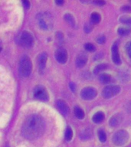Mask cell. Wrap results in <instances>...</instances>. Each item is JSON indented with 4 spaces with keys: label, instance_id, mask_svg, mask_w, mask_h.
<instances>
[{
    "label": "cell",
    "instance_id": "6da1fadb",
    "mask_svg": "<svg viewBox=\"0 0 131 147\" xmlns=\"http://www.w3.org/2000/svg\"><path fill=\"white\" fill-rule=\"evenodd\" d=\"M45 126V121L42 117L37 114L30 115L23 123L22 133L27 140H36L43 134Z\"/></svg>",
    "mask_w": 131,
    "mask_h": 147
},
{
    "label": "cell",
    "instance_id": "7a4b0ae2",
    "mask_svg": "<svg viewBox=\"0 0 131 147\" xmlns=\"http://www.w3.org/2000/svg\"><path fill=\"white\" fill-rule=\"evenodd\" d=\"M18 70L21 76L24 78L28 77L32 72V61L29 57L26 55H24L20 59Z\"/></svg>",
    "mask_w": 131,
    "mask_h": 147
},
{
    "label": "cell",
    "instance_id": "3957f363",
    "mask_svg": "<svg viewBox=\"0 0 131 147\" xmlns=\"http://www.w3.org/2000/svg\"><path fill=\"white\" fill-rule=\"evenodd\" d=\"M129 140V133L124 129H120L114 133L112 137L113 143L116 146H123Z\"/></svg>",
    "mask_w": 131,
    "mask_h": 147
},
{
    "label": "cell",
    "instance_id": "277c9868",
    "mask_svg": "<svg viewBox=\"0 0 131 147\" xmlns=\"http://www.w3.org/2000/svg\"><path fill=\"white\" fill-rule=\"evenodd\" d=\"M38 20L41 28L48 29L52 26V18L50 14H40L38 16Z\"/></svg>",
    "mask_w": 131,
    "mask_h": 147
},
{
    "label": "cell",
    "instance_id": "5b68a950",
    "mask_svg": "<svg viewBox=\"0 0 131 147\" xmlns=\"http://www.w3.org/2000/svg\"><path fill=\"white\" fill-rule=\"evenodd\" d=\"M120 90V87L117 85H109L103 88L102 94L105 99H110L119 94Z\"/></svg>",
    "mask_w": 131,
    "mask_h": 147
},
{
    "label": "cell",
    "instance_id": "8992f818",
    "mask_svg": "<svg viewBox=\"0 0 131 147\" xmlns=\"http://www.w3.org/2000/svg\"><path fill=\"white\" fill-rule=\"evenodd\" d=\"M33 37L29 32H23L19 37V44L22 45L23 47L30 48L33 45Z\"/></svg>",
    "mask_w": 131,
    "mask_h": 147
},
{
    "label": "cell",
    "instance_id": "52a82bcc",
    "mask_svg": "<svg viewBox=\"0 0 131 147\" xmlns=\"http://www.w3.org/2000/svg\"><path fill=\"white\" fill-rule=\"evenodd\" d=\"M97 90L91 87H85L80 92V96L82 97V99L86 100H90L94 99L97 96Z\"/></svg>",
    "mask_w": 131,
    "mask_h": 147
},
{
    "label": "cell",
    "instance_id": "ba28073f",
    "mask_svg": "<svg viewBox=\"0 0 131 147\" xmlns=\"http://www.w3.org/2000/svg\"><path fill=\"white\" fill-rule=\"evenodd\" d=\"M34 96L38 100L42 101H46L48 100V92L42 86H38L35 87L34 90Z\"/></svg>",
    "mask_w": 131,
    "mask_h": 147
},
{
    "label": "cell",
    "instance_id": "9c48e42d",
    "mask_svg": "<svg viewBox=\"0 0 131 147\" xmlns=\"http://www.w3.org/2000/svg\"><path fill=\"white\" fill-rule=\"evenodd\" d=\"M55 56L56 60L61 64H65L68 60V52L64 48H58Z\"/></svg>",
    "mask_w": 131,
    "mask_h": 147
},
{
    "label": "cell",
    "instance_id": "30bf717a",
    "mask_svg": "<svg viewBox=\"0 0 131 147\" xmlns=\"http://www.w3.org/2000/svg\"><path fill=\"white\" fill-rule=\"evenodd\" d=\"M111 54H112V60L115 64L120 65L121 64V60L120 57L119 52H118V45L117 42H115L112 45L111 48Z\"/></svg>",
    "mask_w": 131,
    "mask_h": 147
},
{
    "label": "cell",
    "instance_id": "8fae6325",
    "mask_svg": "<svg viewBox=\"0 0 131 147\" xmlns=\"http://www.w3.org/2000/svg\"><path fill=\"white\" fill-rule=\"evenodd\" d=\"M56 106L57 108L59 110V111L62 114L64 115H68L69 113V107L66 102H64L62 100H57L56 101Z\"/></svg>",
    "mask_w": 131,
    "mask_h": 147
},
{
    "label": "cell",
    "instance_id": "7c38bea8",
    "mask_svg": "<svg viewBox=\"0 0 131 147\" xmlns=\"http://www.w3.org/2000/svg\"><path fill=\"white\" fill-rule=\"evenodd\" d=\"M87 55L85 53H80L76 57V66L78 67H82L87 64Z\"/></svg>",
    "mask_w": 131,
    "mask_h": 147
},
{
    "label": "cell",
    "instance_id": "4fadbf2b",
    "mask_svg": "<svg viewBox=\"0 0 131 147\" xmlns=\"http://www.w3.org/2000/svg\"><path fill=\"white\" fill-rule=\"evenodd\" d=\"M48 55L46 53H41L38 57V68L40 71H43L46 65V61H47Z\"/></svg>",
    "mask_w": 131,
    "mask_h": 147
},
{
    "label": "cell",
    "instance_id": "5bb4252c",
    "mask_svg": "<svg viewBox=\"0 0 131 147\" xmlns=\"http://www.w3.org/2000/svg\"><path fill=\"white\" fill-rule=\"evenodd\" d=\"M122 120H123V116L121 114H116L114 116H113L110 119V121H109V123H110V126H112V127H115V126H117L119 124L121 123Z\"/></svg>",
    "mask_w": 131,
    "mask_h": 147
},
{
    "label": "cell",
    "instance_id": "9a60e30c",
    "mask_svg": "<svg viewBox=\"0 0 131 147\" xmlns=\"http://www.w3.org/2000/svg\"><path fill=\"white\" fill-rule=\"evenodd\" d=\"M105 118V115L103 112L101 111H99V112H97L92 117V120L95 123H100L101 122L103 121V119Z\"/></svg>",
    "mask_w": 131,
    "mask_h": 147
},
{
    "label": "cell",
    "instance_id": "2e32d148",
    "mask_svg": "<svg viewBox=\"0 0 131 147\" xmlns=\"http://www.w3.org/2000/svg\"><path fill=\"white\" fill-rule=\"evenodd\" d=\"M74 114H75L76 117H77L78 119H82L84 118V112L82 109L79 107H74Z\"/></svg>",
    "mask_w": 131,
    "mask_h": 147
},
{
    "label": "cell",
    "instance_id": "e0dca14e",
    "mask_svg": "<svg viewBox=\"0 0 131 147\" xmlns=\"http://www.w3.org/2000/svg\"><path fill=\"white\" fill-rule=\"evenodd\" d=\"M64 20L66 21L68 23L69 25L72 26V27H74L75 26V20H74V18L73 17L72 15L69 13H67L64 15Z\"/></svg>",
    "mask_w": 131,
    "mask_h": 147
},
{
    "label": "cell",
    "instance_id": "ac0fdd59",
    "mask_svg": "<svg viewBox=\"0 0 131 147\" xmlns=\"http://www.w3.org/2000/svg\"><path fill=\"white\" fill-rule=\"evenodd\" d=\"M99 80L103 84H108L111 80V77L107 74H101L99 77Z\"/></svg>",
    "mask_w": 131,
    "mask_h": 147
},
{
    "label": "cell",
    "instance_id": "d6986e66",
    "mask_svg": "<svg viewBox=\"0 0 131 147\" xmlns=\"http://www.w3.org/2000/svg\"><path fill=\"white\" fill-rule=\"evenodd\" d=\"M117 33L120 35L124 36V35H128L131 33V29L130 28H119L117 30Z\"/></svg>",
    "mask_w": 131,
    "mask_h": 147
},
{
    "label": "cell",
    "instance_id": "ffe728a7",
    "mask_svg": "<svg viewBox=\"0 0 131 147\" xmlns=\"http://www.w3.org/2000/svg\"><path fill=\"white\" fill-rule=\"evenodd\" d=\"M107 68V65L106 64H98L97 66L95 67V68L94 69V74H98L100 72H101L103 70Z\"/></svg>",
    "mask_w": 131,
    "mask_h": 147
},
{
    "label": "cell",
    "instance_id": "44dd1931",
    "mask_svg": "<svg viewBox=\"0 0 131 147\" xmlns=\"http://www.w3.org/2000/svg\"><path fill=\"white\" fill-rule=\"evenodd\" d=\"M90 18H91L92 22L94 24H97L101 22V17L100 14H98L97 12H93L90 16Z\"/></svg>",
    "mask_w": 131,
    "mask_h": 147
},
{
    "label": "cell",
    "instance_id": "7402d4cb",
    "mask_svg": "<svg viewBox=\"0 0 131 147\" xmlns=\"http://www.w3.org/2000/svg\"><path fill=\"white\" fill-rule=\"evenodd\" d=\"M64 137L67 141H71L72 137H73V131L71 129V127H67L66 131H65V134H64Z\"/></svg>",
    "mask_w": 131,
    "mask_h": 147
},
{
    "label": "cell",
    "instance_id": "603a6c76",
    "mask_svg": "<svg viewBox=\"0 0 131 147\" xmlns=\"http://www.w3.org/2000/svg\"><path fill=\"white\" fill-rule=\"evenodd\" d=\"M98 137L99 140L101 142H105L107 140V135L103 129H99L98 130Z\"/></svg>",
    "mask_w": 131,
    "mask_h": 147
},
{
    "label": "cell",
    "instance_id": "cb8c5ba5",
    "mask_svg": "<svg viewBox=\"0 0 131 147\" xmlns=\"http://www.w3.org/2000/svg\"><path fill=\"white\" fill-rule=\"evenodd\" d=\"M119 20L123 24L131 25V17H129V16H122V17L120 18Z\"/></svg>",
    "mask_w": 131,
    "mask_h": 147
},
{
    "label": "cell",
    "instance_id": "d4e9b609",
    "mask_svg": "<svg viewBox=\"0 0 131 147\" xmlns=\"http://www.w3.org/2000/svg\"><path fill=\"white\" fill-rule=\"evenodd\" d=\"M91 136L92 132L90 131V129H86V130L83 132L82 135L80 136H81V139H83V140H88V139L91 137Z\"/></svg>",
    "mask_w": 131,
    "mask_h": 147
},
{
    "label": "cell",
    "instance_id": "484cf974",
    "mask_svg": "<svg viewBox=\"0 0 131 147\" xmlns=\"http://www.w3.org/2000/svg\"><path fill=\"white\" fill-rule=\"evenodd\" d=\"M84 48L86 50L90 51V52H93V51H95V50H96V47L91 43H87L84 45Z\"/></svg>",
    "mask_w": 131,
    "mask_h": 147
},
{
    "label": "cell",
    "instance_id": "4316f807",
    "mask_svg": "<svg viewBox=\"0 0 131 147\" xmlns=\"http://www.w3.org/2000/svg\"><path fill=\"white\" fill-rule=\"evenodd\" d=\"M92 29H93V25H92V23L87 22L85 24L84 32H86V33H90V32L92 31Z\"/></svg>",
    "mask_w": 131,
    "mask_h": 147
},
{
    "label": "cell",
    "instance_id": "83f0119b",
    "mask_svg": "<svg viewBox=\"0 0 131 147\" xmlns=\"http://www.w3.org/2000/svg\"><path fill=\"white\" fill-rule=\"evenodd\" d=\"M97 43L100 44V45H103V44L105 43L106 41V37L104 35H101L97 38Z\"/></svg>",
    "mask_w": 131,
    "mask_h": 147
},
{
    "label": "cell",
    "instance_id": "f1b7e54d",
    "mask_svg": "<svg viewBox=\"0 0 131 147\" xmlns=\"http://www.w3.org/2000/svg\"><path fill=\"white\" fill-rule=\"evenodd\" d=\"M126 50L128 55L130 56V57H131V41H130V42L126 44Z\"/></svg>",
    "mask_w": 131,
    "mask_h": 147
},
{
    "label": "cell",
    "instance_id": "f546056e",
    "mask_svg": "<svg viewBox=\"0 0 131 147\" xmlns=\"http://www.w3.org/2000/svg\"><path fill=\"white\" fill-rule=\"evenodd\" d=\"M121 9L123 10V11H131V6H130V5H124V6L121 8Z\"/></svg>",
    "mask_w": 131,
    "mask_h": 147
},
{
    "label": "cell",
    "instance_id": "4dcf8cb0",
    "mask_svg": "<svg viewBox=\"0 0 131 147\" xmlns=\"http://www.w3.org/2000/svg\"><path fill=\"white\" fill-rule=\"evenodd\" d=\"M94 4L99 5H105L106 2L104 1H94Z\"/></svg>",
    "mask_w": 131,
    "mask_h": 147
},
{
    "label": "cell",
    "instance_id": "1f68e13d",
    "mask_svg": "<svg viewBox=\"0 0 131 147\" xmlns=\"http://www.w3.org/2000/svg\"><path fill=\"white\" fill-rule=\"evenodd\" d=\"M70 88H71V90H72V92H75L76 87L75 84H74V83H70Z\"/></svg>",
    "mask_w": 131,
    "mask_h": 147
},
{
    "label": "cell",
    "instance_id": "d6a6232c",
    "mask_svg": "<svg viewBox=\"0 0 131 147\" xmlns=\"http://www.w3.org/2000/svg\"><path fill=\"white\" fill-rule=\"evenodd\" d=\"M23 5H24V6H25L26 9H28L30 6L29 2H28V1H23Z\"/></svg>",
    "mask_w": 131,
    "mask_h": 147
},
{
    "label": "cell",
    "instance_id": "836d02e7",
    "mask_svg": "<svg viewBox=\"0 0 131 147\" xmlns=\"http://www.w3.org/2000/svg\"><path fill=\"white\" fill-rule=\"evenodd\" d=\"M56 3L58 5H62L64 3V2H63V1H56Z\"/></svg>",
    "mask_w": 131,
    "mask_h": 147
},
{
    "label": "cell",
    "instance_id": "e575fe53",
    "mask_svg": "<svg viewBox=\"0 0 131 147\" xmlns=\"http://www.w3.org/2000/svg\"><path fill=\"white\" fill-rule=\"evenodd\" d=\"M129 147H131V146H129Z\"/></svg>",
    "mask_w": 131,
    "mask_h": 147
}]
</instances>
